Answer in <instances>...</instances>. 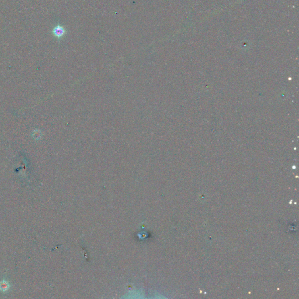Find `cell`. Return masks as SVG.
Listing matches in <instances>:
<instances>
[{
    "mask_svg": "<svg viewBox=\"0 0 299 299\" xmlns=\"http://www.w3.org/2000/svg\"><path fill=\"white\" fill-rule=\"evenodd\" d=\"M52 34L58 39H61L66 34V30L63 26L58 24L52 30Z\"/></svg>",
    "mask_w": 299,
    "mask_h": 299,
    "instance_id": "cell-1",
    "label": "cell"
},
{
    "mask_svg": "<svg viewBox=\"0 0 299 299\" xmlns=\"http://www.w3.org/2000/svg\"><path fill=\"white\" fill-rule=\"evenodd\" d=\"M10 288V285L7 281L0 282V291L3 292H7Z\"/></svg>",
    "mask_w": 299,
    "mask_h": 299,
    "instance_id": "cell-2",
    "label": "cell"
}]
</instances>
